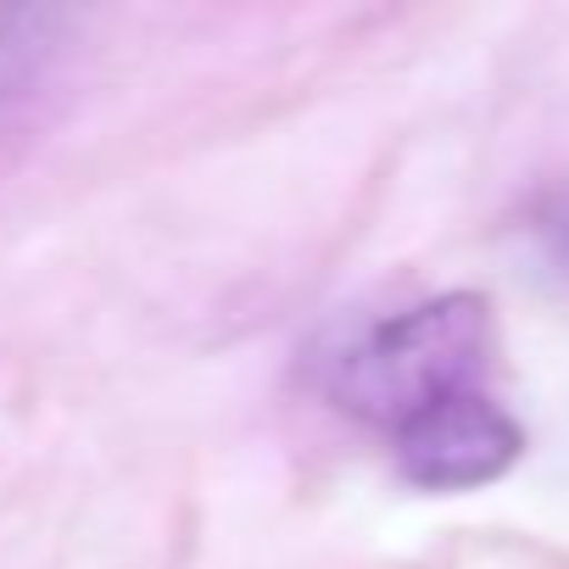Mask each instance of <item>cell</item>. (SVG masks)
<instances>
[{
  "mask_svg": "<svg viewBox=\"0 0 569 569\" xmlns=\"http://www.w3.org/2000/svg\"><path fill=\"white\" fill-rule=\"evenodd\" d=\"M491 347H497L491 302L475 291H447L352 330L325 358L319 380L341 413L380 425L391 436L425 408L480 391L491 369Z\"/></svg>",
  "mask_w": 569,
  "mask_h": 569,
  "instance_id": "cell-1",
  "label": "cell"
},
{
  "mask_svg": "<svg viewBox=\"0 0 569 569\" xmlns=\"http://www.w3.org/2000/svg\"><path fill=\"white\" fill-rule=\"evenodd\" d=\"M391 458L397 475L419 491H480L525 458V430L486 391H463L391 430Z\"/></svg>",
  "mask_w": 569,
  "mask_h": 569,
  "instance_id": "cell-2",
  "label": "cell"
},
{
  "mask_svg": "<svg viewBox=\"0 0 569 569\" xmlns=\"http://www.w3.org/2000/svg\"><path fill=\"white\" fill-rule=\"evenodd\" d=\"M79 18L62 7H0V123H7L73 51Z\"/></svg>",
  "mask_w": 569,
  "mask_h": 569,
  "instance_id": "cell-3",
  "label": "cell"
},
{
  "mask_svg": "<svg viewBox=\"0 0 569 569\" xmlns=\"http://www.w3.org/2000/svg\"><path fill=\"white\" fill-rule=\"evenodd\" d=\"M536 234H541L547 257L569 273V196H552V201L536 212Z\"/></svg>",
  "mask_w": 569,
  "mask_h": 569,
  "instance_id": "cell-4",
  "label": "cell"
}]
</instances>
